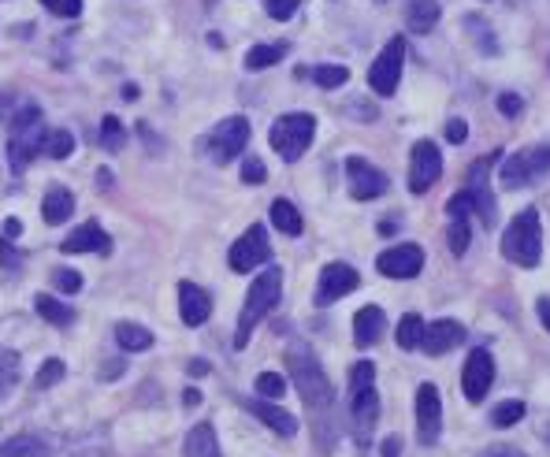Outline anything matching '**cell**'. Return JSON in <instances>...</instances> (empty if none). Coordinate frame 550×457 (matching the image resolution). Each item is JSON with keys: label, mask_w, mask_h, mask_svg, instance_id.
<instances>
[{"label": "cell", "mask_w": 550, "mask_h": 457, "mask_svg": "<svg viewBox=\"0 0 550 457\" xmlns=\"http://www.w3.org/2000/svg\"><path fill=\"white\" fill-rule=\"evenodd\" d=\"M287 368H290V379H294V391L302 394L305 409H309V413H331V402H335L331 379L305 342H294L287 350Z\"/></svg>", "instance_id": "6da1fadb"}, {"label": "cell", "mask_w": 550, "mask_h": 457, "mask_svg": "<svg viewBox=\"0 0 550 457\" xmlns=\"http://www.w3.org/2000/svg\"><path fill=\"white\" fill-rule=\"evenodd\" d=\"M380 420V394H376V365L372 361H357L350 368V424H354V439L361 450L372 443V428Z\"/></svg>", "instance_id": "7a4b0ae2"}, {"label": "cell", "mask_w": 550, "mask_h": 457, "mask_svg": "<svg viewBox=\"0 0 550 457\" xmlns=\"http://www.w3.org/2000/svg\"><path fill=\"white\" fill-rule=\"evenodd\" d=\"M45 138H49V127H45V116L34 101L15 112L12 119V138H8V168L19 175L34 164L38 153H45Z\"/></svg>", "instance_id": "3957f363"}, {"label": "cell", "mask_w": 550, "mask_h": 457, "mask_svg": "<svg viewBox=\"0 0 550 457\" xmlns=\"http://www.w3.org/2000/svg\"><path fill=\"white\" fill-rule=\"evenodd\" d=\"M279 294H283V268H275L268 264L257 279H253V287L246 294V305H242V313H238V331H235V350H246L249 335H253V327L261 324L264 316L272 313L275 305H279Z\"/></svg>", "instance_id": "277c9868"}, {"label": "cell", "mask_w": 550, "mask_h": 457, "mask_svg": "<svg viewBox=\"0 0 550 457\" xmlns=\"http://www.w3.org/2000/svg\"><path fill=\"white\" fill-rule=\"evenodd\" d=\"M502 257L517 268H536L543 261V223L536 209H521L502 231Z\"/></svg>", "instance_id": "5b68a950"}, {"label": "cell", "mask_w": 550, "mask_h": 457, "mask_svg": "<svg viewBox=\"0 0 550 457\" xmlns=\"http://www.w3.org/2000/svg\"><path fill=\"white\" fill-rule=\"evenodd\" d=\"M316 138V119L309 112H287V116H279L272 123V131H268V142L279 157L294 164V160L305 157V149L313 145Z\"/></svg>", "instance_id": "8992f818"}, {"label": "cell", "mask_w": 550, "mask_h": 457, "mask_svg": "<svg viewBox=\"0 0 550 457\" xmlns=\"http://www.w3.org/2000/svg\"><path fill=\"white\" fill-rule=\"evenodd\" d=\"M543 175H550V145L521 149V153H510L506 160H498V183L506 190H521V186L536 183Z\"/></svg>", "instance_id": "52a82bcc"}, {"label": "cell", "mask_w": 550, "mask_h": 457, "mask_svg": "<svg viewBox=\"0 0 550 457\" xmlns=\"http://www.w3.org/2000/svg\"><path fill=\"white\" fill-rule=\"evenodd\" d=\"M402 64H406V38H391L383 45V53L368 67V86L380 97H394L398 82H402Z\"/></svg>", "instance_id": "ba28073f"}, {"label": "cell", "mask_w": 550, "mask_h": 457, "mask_svg": "<svg viewBox=\"0 0 550 457\" xmlns=\"http://www.w3.org/2000/svg\"><path fill=\"white\" fill-rule=\"evenodd\" d=\"M268 261H272V242H268V231H264L261 223L246 227V235L238 238L235 246H231V253H227L231 272H253V268H261Z\"/></svg>", "instance_id": "9c48e42d"}, {"label": "cell", "mask_w": 550, "mask_h": 457, "mask_svg": "<svg viewBox=\"0 0 550 457\" xmlns=\"http://www.w3.org/2000/svg\"><path fill=\"white\" fill-rule=\"evenodd\" d=\"M443 175V153L435 142H417L409 153V194H428Z\"/></svg>", "instance_id": "30bf717a"}, {"label": "cell", "mask_w": 550, "mask_h": 457, "mask_svg": "<svg viewBox=\"0 0 550 457\" xmlns=\"http://www.w3.org/2000/svg\"><path fill=\"white\" fill-rule=\"evenodd\" d=\"M249 145V119L246 116H227L216 123V131L209 134V153L216 164H231L238 153H246Z\"/></svg>", "instance_id": "8fae6325"}, {"label": "cell", "mask_w": 550, "mask_h": 457, "mask_svg": "<svg viewBox=\"0 0 550 457\" xmlns=\"http://www.w3.org/2000/svg\"><path fill=\"white\" fill-rule=\"evenodd\" d=\"M491 383H495V361H491V353L484 346H476L469 353L465 368H461V394L472 405H480L487 398V391H491Z\"/></svg>", "instance_id": "7c38bea8"}, {"label": "cell", "mask_w": 550, "mask_h": 457, "mask_svg": "<svg viewBox=\"0 0 550 457\" xmlns=\"http://www.w3.org/2000/svg\"><path fill=\"white\" fill-rule=\"evenodd\" d=\"M417 435L424 446H435L443 435V398L435 391V383L417 387Z\"/></svg>", "instance_id": "4fadbf2b"}, {"label": "cell", "mask_w": 550, "mask_h": 457, "mask_svg": "<svg viewBox=\"0 0 550 457\" xmlns=\"http://www.w3.org/2000/svg\"><path fill=\"white\" fill-rule=\"evenodd\" d=\"M495 160H502L495 153V157H484V160H476L469 168V197H472V212L480 216V223L484 227H495L498 223V209H495V194H491V186H487V168L495 164Z\"/></svg>", "instance_id": "5bb4252c"}, {"label": "cell", "mask_w": 550, "mask_h": 457, "mask_svg": "<svg viewBox=\"0 0 550 457\" xmlns=\"http://www.w3.org/2000/svg\"><path fill=\"white\" fill-rule=\"evenodd\" d=\"M361 287V275H357V268H350V264H328L324 272H320V283H316V305L324 309V305H335L339 298H346V294H354V290Z\"/></svg>", "instance_id": "9a60e30c"}, {"label": "cell", "mask_w": 550, "mask_h": 457, "mask_svg": "<svg viewBox=\"0 0 550 457\" xmlns=\"http://www.w3.org/2000/svg\"><path fill=\"white\" fill-rule=\"evenodd\" d=\"M376 268H380V275H387V279H413V275H420V268H424V249H420L417 242H402V246L383 249L380 257H376Z\"/></svg>", "instance_id": "2e32d148"}, {"label": "cell", "mask_w": 550, "mask_h": 457, "mask_svg": "<svg viewBox=\"0 0 550 457\" xmlns=\"http://www.w3.org/2000/svg\"><path fill=\"white\" fill-rule=\"evenodd\" d=\"M346 179H350V194H354L357 201H372V197L387 194V175L361 157L346 160Z\"/></svg>", "instance_id": "e0dca14e"}, {"label": "cell", "mask_w": 550, "mask_h": 457, "mask_svg": "<svg viewBox=\"0 0 550 457\" xmlns=\"http://www.w3.org/2000/svg\"><path fill=\"white\" fill-rule=\"evenodd\" d=\"M60 253H101V257H108L112 253V238L101 231V223L90 220V223H82V227H75L71 235L60 242Z\"/></svg>", "instance_id": "ac0fdd59"}, {"label": "cell", "mask_w": 550, "mask_h": 457, "mask_svg": "<svg viewBox=\"0 0 550 457\" xmlns=\"http://www.w3.org/2000/svg\"><path fill=\"white\" fill-rule=\"evenodd\" d=\"M465 342V327L458 320H435V324H424V339H420V350L432 353V357H443L454 346Z\"/></svg>", "instance_id": "d6986e66"}, {"label": "cell", "mask_w": 550, "mask_h": 457, "mask_svg": "<svg viewBox=\"0 0 550 457\" xmlns=\"http://www.w3.org/2000/svg\"><path fill=\"white\" fill-rule=\"evenodd\" d=\"M179 316H183L186 327H201L212 316V298L205 287H197L190 279L179 283Z\"/></svg>", "instance_id": "ffe728a7"}, {"label": "cell", "mask_w": 550, "mask_h": 457, "mask_svg": "<svg viewBox=\"0 0 550 457\" xmlns=\"http://www.w3.org/2000/svg\"><path fill=\"white\" fill-rule=\"evenodd\" d=\"M242 405H246L249 413L261 420V424H268L275 435H283V439H290V435L298 431V420L290 417L287 409H279L275 402H268V398H246Z\"/></svg>", "instance_id": "44dd1931"}, {"label": "cell", "mask_w": 550, "mask_h": 457, "mask_svg": "<svg viewBox=\"0 0 550 457\" xmlns=\"http://www.w3.org/2000/svg\"><path fill=\"white\" fill-rule=\"evenodd\" d=\"M71 212H75V194L67 186H49L41 197V220L49 227H60V223L71 220Z\"/></svg>", "instance_id": "7402d4cb"}, {"label": "cell", "mask_w": 550, "mask_h": 457, "mask_svg": "<svg viewBox=\"0 0 550 457\" xmlns=\"http://www.w3.org/2000/svg\"><path fill=\"white\" fill-rule=\"evenodd\" d=\"M383 327H387V316H383L380 305H365V309L354 316V342L361 350L376 346V342L383 339Z\"/></svg>", "instance_id": "603a6c76"}, {"label": "cell", "mask_w": 550, "mask_h": 457, "mask_svg": "<svg viewBox=\"0 0 550 457\" xmlns=\"http://www.w3.org/2000/svg\"><path fill=\"white\" fill-rule=\"evenodd\" d=\"M406 23L413 34H432V27L439 23V4L435 0H409Z\"/></svg>", "instance_id": "cb8c5ba5"}, {"label": "cell", "mask_w": 550, "mask_h": 457, "mask_svg": "<svg viewBox=\"0 0 550 457\" xmlns=\"http://www.w3.org/2000/svg\"><path fill=\"white\" fill-rule=\"evenodd\" d=\"M183 454L186 457H223L212 424H197V428L186 435V450H183Z\"/></svg>", "instance_id": "d4e9b609"}, {"label": "cell", "mask_w": 550, "mask_h": 457, "mask_svg": "<svg viewBox=\"0 0 550 457\" xmlns=\"http://www.w3.org/2000/svg\"><path fill=\"white\" fill-rule=\"evenodd\" d=\"M34 309H38L41 320H49L53 327L75 324V309H71L67 301H56L53 294H38V298H34Z\"/></svg>", "instance_id": "484cf974"}, {"label": "cell", "mask_w": 550, "mask_h": 457, "mask_svg": "<svg viewBox=\"0 0 550 457\" xmlns=\"http://www.w3.org/2000/svg\"><path fill=\"white\" fill-rule=\"evenodd\" d=\"M272 223H275V231H283V235H290V238H298L302 235V212L290 205L287 197H275L272 201Z\"/></svg>", "instance_id": "4316f807"}, {"label": "cell", "mask_w": 550, "mask_h": 457, "mask_svg": "<svg viewBox=\"0 0 550 457\" xmlns=\"http://www.w3.org/2000/svg\"><path fill=\"white\" fill-rule=\"evenodd\" d=\"M0 457H49V446L38 435H15L8 443H0Z\"/></svg>", "instance_id": "83f0119b"}, {"label": "cell", "mask_w": 550, "mask_h": 457, "mask_svg": "<svg viewBox=\"0 0 550 457\" xmlns=\"http://www.w3.org/2000/svg\"><path fill=\"white\" fill-rule=\"evenodd\" d=\"M116 342L123 346V350H131V353L149 350V346H153V331H149V327H142V324L123 320V324H116Z\"/></svg>", "instance_id": "f1b7e54d"}, {"label": "cell", "mask_w": 550, "mask_h": 457, "mask_svg": "<svg viewBox=\"0 0 550 457\" xmlns=\"http://www.w3.org/2000/svg\"><path fill=\"white\" fill-rule=\"evenodd\" d=\"M287 53H290L287 41H275V45H253V49L246 53V67L249 71H264V67L279 64Z\"/></svg>", "instance_id": "f546056e"}, {"label": "cell", "mask_w": 550, "mask_h": 457, "mask_svg": "<svg viewBox=\"0 0 550 457\" xmlns=\"http://www.w3.org/2000/svg\"><path fill=\"white\" fill-rule=\"evenodd\" d=\"M394 339H398V346H402V350H417L420 339H424V320H420L417 313H406L402 320H398Z\"/></svg>", "instance_id": "4dcf8cb0"}, {"label": "cell", "mask_w": 550, "mask_h": 457, "mask_svg": "<svg viewBox=\"0 0 550 457\" xmlns=\"http://www.w3.org/2000/svg\"><path fill=\"white\" fill-rule=\"evenodd\" d=\"M15 383H19V353L0 350V402L15 391Z\"/></svg>", "instance_id": "1f68e13d"}, {"label": "cell", "mask_w": 550, "mask_h": 457, "mask_svg": "<svg viewBox=\"0 0 550 457\" xmlns=\"http://www.w3.org/2000/svg\"><path fill=\"white\" fill-rule=\"evenodd\" d=\"M313 82L320 86V90H339V86L350 82V71H346L342 64H320L313 71Z\"/></svg>", "instance_id": "d6a6232c"}, {"label": "cell", "mask_w": 550, "mask_h": 457, "mask_svg": "<svg viewBox=\"0 0 550 457\" xmlns=\"http://www.w3.org/2000/svg\"><path fill=\"white\" fill-rule=\"evenodd\" d=\"M45 153L53 160H67L71 153H75V134L71 131H49V138H45Z\"/></svg>", "instance_id": "836d02e7"}, {"label": "cell", "mask_w": 550, "mask_h": 457, "mask_svg": "<svg viewBox=\"0 0 550 457\" xmlns=\"http://www.w3.org/2000/svg\"><path fill=\"white\" fill-rule=\"evenodd\" d=\"M64 376H67L64 361H60V357H49V361L38 368V376H34V387H38V391H49V387H56V383H60Z\"/></svg>", "instance_id": "e575fe53"}, {"label": "cell", "mask_w": 550, "mask_h": 457, "mask_svg": "<svg viewBox=\"0 0 550 457\" xmlns=\"http://www.w3.org/2000/svg\"><path fill=\"white\" fill-rule=\"evenodd\" d=\"M123 142H127V131H123V123H119L116 116H105V119H101V145H105L108 153L123 149Z\"/></svg>", "instance_id": "d590c367"}, {"label": "cell", "mask_w": 550, "mask_h": 457, "mask_svg": "<svg viewBox=\"0 0 550 457\" xmlns=\"http://www.w3.org/2000/svg\"><path fill=\"white\" fill-rule=\"evenodd\" d=\"M253 387H257V394H261V398L275 402V398H283V394H287V379L279 376V372H261Z\"/></svg>", "instance_id": "8d00e7d4"}, {"label": "cell", "mask_w": 550, "mask_h": 457, "mask_svg": "<svg viewBox=\"0 0 550 457\" xmlns=\"http://www.w3.org/2000/svg\"><path fill=\"white\" fill-rule=\"evenodd\" d=\"M517 420H524V402H502L491 409V424L495 428H513Z\"/></svg>", "instance_id": "74e56055"}, {"label": "cell", "mask_w": 550, "mask_h": 457, "mask_svg": "<svg viewBox=\"0 0 550 457\" xmlns=\"http://www.w3.org/2000/svg\"><path fill=\"white\" fill-rule=\"evenodd\" d=\"M469 220H450V231H446V242H450V253L461 257L469 249Z\"/></svg>", "instance_id": "f35d334b"}, {"label": "cell", "mask_w": 550, "mask_h": 457, "mask_svg": "<svg viewBox=\"0 0 550 457\" xmlns=\"http://www.w3.org/2000/svg\"><path fill=\"white\" fill-rule=\"evenodd\" d=\"M53 287L60 294H79L82 290V275L71 272V268H53Z\"/></svg>", "instance_id": "ab89813d"}, {"label": "cell", "mask_w": 550, "mask_h": 457, "mask_svg": "<svg viewBox=\"0 0 550 457\" xmlns=\"http://www.w3.org/2000/svg\"><path fill=\"white\" fill-rule=\"evenodd\" d=\"M264 179H268V168H264L261 157H246V160H242V183L261 186Z\"/></svg>", "instance_id": "60d3db41"}, {"label": "cell", "mask_w": 550, "mask_h": 457, "mask_svg": "<svg viewBox=\"0 0 550 457\" xmlns=\"http://www.w3.org/2000/svg\"><path fill=\"white\" fill-rule=\"evenodd\" d=\"M465 30H476V41L484 45V53H495L498 49L495 41H491V27H487L480 15H469V19H465Z\"/></svg>", "instance_id": "b9f144b4"}, {"label": "cell", "mask_w": 550, "mask_h": 457, "mask_svg": "<svg viewBox=\"0 0 550 457\" xmlns=\"http://www.w3.org/2000/svg\"><path fill=\"white\" fill-rule=\"evenodd\" d=\"M298 4L302 0H264V12L272 15V19H279V23H287L290 15L298 12Z\"/></svg>", "instance_id": "7bdbcfd3"}, {"label": "cell", "mask_w": 550, "mask_h": 457, "mask_svg": "<svg viewBox=\"0 0 550 457\" xmlns=\"http://www.w3.org/2000/svg\"><path fill=\"white\" fill-rule=\"evenodd\" d=\"M53 15H64V19H75L82 12V0H41Z\"/></svg>", "instance_id": "ee69618b"}, {"label": "cell", "mask_w": 550, "mask_h": 457, "mask_svg": "<svg viewBox=\"0 0 550 457\" xmlns=\"http://www.w3.org/2000/svg\"><path fill=\"white\" fill-rule=\"evenodd\" d=\"M521 108H524V101L517 97V93H502V97H498V112H502V116L517 119L521 116Z\"/></svg>", "instance_id": "f6af8a7d"}, {"label": "cell", "mask_w": 550, "mask_h": 457, "mask_svg": "<svg viewBox=\"0 0 550 457\" xmlns=\"http://www.w3.org/2000/svg\"><path fill=\"white\" fill-rule=\"evenodd\" d=\"M465 138H469V123H465V119H450V123H446V142L461 145Z\"/></svg>", "instance_id": "bcb514c9"}, {"label": "cell", "mask_w": 550, "mask_h": 457, "mask_svg": "<svg viewBox=\"0 0 550 457\" xmlns=\"http://www.w3.org/2000/svg\"><path fill=\"white\" fill-rule=\"evenodd\" d=\"M19 264V253H15V246L8 242V238H0V268H15Z\"/></svg>", "instance_id": "7dc6e473"}, {"label": "cell", "mask_w": 550, "mask_h": 457, "mask_svg": "<svg viewBox=\"0 0 550 457\" xmlns=\"http://www.w3.org/2000/svg\"><path fill=\"white\" fill-rule=\"evenodd\" d=\"M380 454L383 457H402V439H398V435H387L380 446Z\"/></svg>", "instance_id": "c3c4849f"}, {"label": "cell", "mask_w": 550, "mask_h": 457, "mask_svg": "<svg viewBox=\"0 0 550 457\" xmlns=\"http://www.w3.org/2000/svg\"><path fill=\"white\" fill-rule=\"evenodd\" d=\"M480 457H528V454H521L517 446H491V450H484Z\"/></svg>", "instance_id": "681fc988"}, {"label": "cell", "mask_w": 550, "mask_h": 457, "mask_svg": "<svg viewBox=\"0 0 550 457\" xmlns=\"http://www.w3.org/2000/svg\"><path fill=\"white\" fill-rule=\"evenodd\" d=\"M19 235H23V223H19V220H15V216H12V220L4 223V238H8V242H15V238H19Z\"/></svg>", "instance_id": "f907efd6"}, {"label": "cell", "mask_w": 550, "mask_h": 457, "mask_svg": "<svg viewBox=\"0 0 550 457\" xmlns=\"http://www.w3.org/2000/svg\"><path fill=\"white\" fill-rule=\"evenodd\" d=\"M536 309H539V320H543V327L550 331V298H539Z\"/></svg>", "instance_id": "816d5d0a"}, {"label": "cell", "mask_w": 550, "mask_h": 457, "mask_svg": "<svg viewBox=\"0 0 550 457\" xmlns=\"http://www.w3.org/2000/svg\"><path fill=\"white\" fill-rule=\"evenodd\" d=\"M186 372H190V376H209V361H190Z\"/></svg>", "instance_id": "f5cc1de1"}, {"label": "cell", "mask_w": 550, "mask_h": 457, "mask_svg": "<svg viewBox=\"0 0 550 457\" xmlns=\"http://www.w3.org/2000/svg\"><path fill=\"white\" fill-rule=\"evenodd\" d=\"M123 97H127V101H138V86L127 82V86H123Z\"/></svg>", "instance_id": "db71d44e"}, {"label": "cell", "mask_w": 550, "mask_h": 457, "mask_svg": "<svg viewBox=\"0 0 550 457\" xmlns=\"http://www.w3.org/2000/svg\"><path fill=\"white\" fill-rule=\"evenodd\" d=\"M97 183H101V186H112V171H108V168L97 171Z\"/></svg>", "instance_id": "11a10c76"}, {"label": "cell", "mask_w": 550, "mask_h": 457, "mask_svg": "<svg viewBox=\"0 0 550 457\" xmlns=\"http://www.w3.org/2000/svg\"><path fill=\"white\" fill-rule=\"evenodd\" d=\"M201 402V391H186V405H197Z\"/></svg>", "instance_id": "9f6ffc18"}, {"label": "cell", "mask_w": 550, "mask_h": 457, "mask_svg": "<svg viewBox=\"0 0 550 457\" xmlns=\"http://www.w3.org/2000/svg\"><path fill=\"white\" fill-rule=\"evenodd\" d=\"M380 4H383V0H380Z\"/></svg>", "instance_id": "6f0895ef"}]
</instances>
